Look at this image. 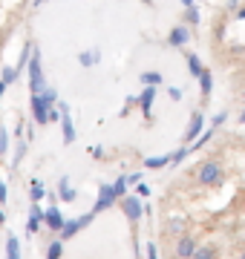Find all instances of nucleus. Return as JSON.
I'll list each match as a JSON object with an SVG mask.
<instances>
[{
  "instance_id": "cd10ccee",
  "label": "nucleus",
  "mask_w": 245,
  "mask_h": 259,
  "mask_svg": "<svg viewBox=\"0 0 245 259\" xmlns=\"http://www.w3.org/2000/svg\"><path fill=\"white\" fill-rule=\"evenodd\" d=\"M144 259H159V245H156L153 239L144 245Z\"/></svg>"
},
{
  "instance_id": "9d476101",
  "label": "nucleus",
  "mask_w": 245,
  "mask_h": 259,
  "mask_svg": "<svg viewBox=\"0 0 245 259\" xmlns=\"http://www.w3.org/2000/svg\"><path fill=\"white\" fill-rule=\"evenodd\" d=\"M64 219H66V216H64L61 210H58V204H49L47 210H44V225H47V228H49L52 233H58V231H61V225H64Z\"/></svg>"
},
{
  "instance_id": "39448f33",
  "label": "nucleus",
  "mask_w": 245,
  "mask_h": 259,
  "mask_svg": "<svg viewBox=\"0 0 245 259\" xmlns=\"http://www.w3.org/2000/svg\"><path fill=\"white\" fill-rule=\"evenodd\" d=\"M58 115H61V133H64V144H75V127H72V115H69V104L61 101V110H58Z\"/></svg>"
},
{
  "instance_id": "5701e85b",
  "label": "nucleus",
  "mask_w": 245,
  "mask_h": 259,
  "mask_svg": "<svg viewBox=\"0 0 245 259\" xmlns=\"http://www.w3.org/2000/svg\"><path fill=\"white\" fill-rule=\"evenodd\" d=\"M64 256V242L55 239V242H49V248H47V259H61Z\"/></svg>"
},
{
  "instance_id": "e433bc0d",
  "label": "nucleus",
  "mask_w": 245,
  "mask_h": 259,
  "mask_svg": "<svg viewBox=\"0 0 245 259\" xmlns=\"http://www.w3.org/2000/svg\"><path fill=\"white\" fill-rule=\"evenodd\" d=\"M0 225H6V210H0Z\"/></svg>"
},
{
  "instance_id": "2eb2a0df",
  "label": "nucleus",
  "mask_w": 245,
  "mask_h": 259,
  "mask_svg": "<svg viewBox=\"0 0 245 259\" xmlns=\"http://www.w3.org/2000/svg\"><path fill=\"white\" fill-rule=\"evenodd\" d=\"M196 78H199V87H202V98L208 101V98H211V93H214V78H211V69L205 66Z\"/></svg>"
},
{
  "instance_id": "20e7f679",
  "label": "nucleus",
  "mask_w": 245,
  "mask_h": 259,
  "mask_svg": "<svg viewBox=\"0 0 245 259\" xmlns=\"http://www.w3.org/2000/svg\"><path fill=\"white\" fill-rule=\"evenodd\" d=\"M118 202H121V210H124V216H127V219H130L133 225H136V222H139V219L144 216V210H142V204H144V202L139 199V196L127 193V196H121Z\"/></svg>"
},
{
  "instance_id": "72a5a7b5",
  "label": "nucleus",
  "mask_w": 245,
  "mask_h": 259,
  "mask_svg": "<svg viewBox=\"0 0 245 259\" xmlns=\"http://www.w3.org/2000/svg\"><path fill=\"white\" fill-rule=\"evenodd\" d=\"M6 202H9V185H6V182H0V207H3Z\"/></svg>"
},
{
  "instance_id": "b1692460",
  "label": "nucleus",
  "mask_w": 245,
  "mask_h": 259,
  "mask_svg": "<svg viewBox=\"0 0 245 259\" xmlns=\"http://www.w3.org/2000/svg\"><path fill=\"white\" fill-rule=\"evenodd\" d=\"M185 26H199V9L196 6L185 9Z\"/></svg>"
},
{
  "instance_id": "423d86ee",
  "label": "nucleus",
  "mask_w": 245,
  "mask_h": 259,
  "mask_svg": "<svg viewBox=\"0 0 245 259\" xmlns=\"http://www.w3.org/2000/svg\"><path fill=\"white\" fill-rule=\"evenodd\" d=\"M115 202H118V199H115L113 187L110 185H98V199H95V204H93V213L98 216V213H104L107 207H113Z\"/></svg>"
},
{
  "instance_id": "6e6552de",
  "label": "nucleus",
  "mask_w": 245,
  "mask_h": 259,
  "mask_svg": "<svg viewBox=\"0 0 245 259\" xmlns=\"http://www.w3.org/2000/svg\"><path fill=\"white\" fill-rule=\"evenodd\" d=\"M202 130H205V115H202V110H196L190 115V124H188V130H185V136H182V144H190L193 139H199Z\"/></svg>"
},
{
  "instance_id": "393cba45",
  "label": "nucleus",
  "mask_w": 245,
  "mask_h": 259,
  "mask_svg": "<svg viewBox=\"0 0 245 259\" xmlns=\"http://www.w3.org/2000/svg\"><path fill=\"white\" fill-rule=\"evenodd\" d=\"M110 187H113L115 199H121V196H127V182H124V176H118V179H115V182H113Z\"/></svg>"
},
{
  "instance_id": "f3484780",
  "label": "nucleus",
  "mask_w": 245,
  "mask_h": 259,
  "mask_svg": "<svg viewBox=\"0 0 245 259\" xmlns=\"http://www.w3.org/2000/svg\"><path fill=\"white\" fill-rule=\"evenodd\" d=\"M6 259H20V236H6Z\"/></svg>"
},
{
  "instance_id": "ea45409f",
  "label": "nucleus",
  "mask_w": 245,
  "mask_h": 259,
  "mask_svg": "<svg viewBox=\"0 0 245 259\" xmlns=\"http://www.w3.org/2000/svg\"><path fill=\"white\" fill-rule=\"evenodd\" d=\"M142 3H153V0H142Z\"/></svg>"
},
{
  "instance_id": "dca6fc26",
  "label": "nucleus",
  "mask_w": 245,
  "mask_h": 259,
  "mask_svg": "<svg viewBox=\"0 0 245 259\" xmlns=\"http://www.w3.org/2000/svg\"><path fill=\"white\" fill-rule=\"evenodd\" d=\"M44 196H47V187H44V182H40V179H32V182H29V199H32V204H38Z\"/></svg>"
},
{
  "instance_id": "f704fd0d",
  "label": "nucleus",
  "mask_w": 245,
  "mask_h": 259,
  "mask_svg": "<svg viewBox=\"0 0 245 259\" xmlns=\"http://www.w3.org/2000/svg\"><path fill=\"white\" fill-rule=\"evenodd\" d=\"M90 153H93L95 158H101V156H104V147H93V150H90Z\"/></svg>"
},
{
  "instance_id": "4c0bfd02",
  "label": "nucleus",
  "mask_w": 245,
  "mask_h": 259,
  "mask_svg": "<svg viewBox=\"0 0 245 259\" xmlns=\"http://www.w3.org/2000/svg\"><path fill=\"white\" fill-rule=\"evenodd\" d=\"M3 93H6V83L0 81V98H3Z\"/></svg>"
},
{
  "instance_id": "a878e982",
  "label": "nucleus",
  "mask_w": 245,
  "mask_h": 259,
  "mask_svg": "<svg viewBox=\"0 0 245 259\" xmlns=\"http://www.w3.org/2000/svg\"><path fill=\"white\" fill-rule=\"evenodd\" d=\"M15 144H18V150H15V158H12V170L20 164V158L26 156V141H15Z\"/></svg>"
},
{
  "instance_id": "f03ea898",
  "label": "nucleus",
  "mask_w": 245,
  "mask_h": 259,
  "mask_svg": "<svg viewBox=\"0 0 245 259\" xmlns=\"http://www.w3.org/2000/svg\"><path fill=\"white\" fill-rule=\"evenodd\" d=\"M26 69H29V93H32V95L40 93V90L47 87V78H44V64H40V49L32 47V55H29Z\"/></svg>"
},
{
  "instance_id": "ddd939ff",
  "label": "nucleus",
  "mask_w": 245,
  "mask_h": 259,
  "mask_svg": "<svg viewBox=\"0 0 245 259\" xmlns=\"http://www.w3.org/2000/svg\"><path fill=\"white\" fill-rule=\"evenodd\" d=\"M40 228H44V207H40V204H32V207H29V219H26V231L38 233Z\"/></svg>"
},
{
  "instance_id": "412c9836",
  "label": "nucleus",
  "mask_w": 245,
  "mask_h": 259,
  "mask_svg": "<svg viewBox=\"0 0 245 259\" xmlns=\"http://www.w3.org/2000/svg\"><path fill=\"white\" fill-rule=\"evenodd\" d=\"M139 78H142L144 87H159V83L165 81V78H161V72H156V69H147V72H142Z\"/></svg>"
},
{
  "instance_id": "58836bf2",
  "label": "nucleus",
  "mask_w": 245,
  "mask_h": 259,
  "mask_svg": "<svg viewBox=\"0 0 245 259\" xmlns=\"http://www.w3.org/2000/svg\"><path fill=\"white\" fill-rule=\"evenodd\" d=\"M32 3H35V6H40V3H47V0H32Z\"/></svg>"
},
{
  "instance_id": "6ab92c4d",
  "label": "nucleus",
  "mask_w": 245,
  "mask_h": 259,
  "mask_svg": "<svg viewBox=\"0 0 245 259\" xmlns=\"http://www.w3.org/2000/svg\"><path fill=\"white\" fill-rule=\"evenodd\" d=\"M165 164H170V153H165V156H150V158H144V167H147V170H161Z\"/></svg>"
},
{
  "instance_id": "0eeeda50",
  "label": "nucleus",
  "mask_w": 245,
  "mask_h": 259,
  "mask_svg": "<svg viewBox=\"0 0 245 259\" xmlns=\"http://www.w3.org/2000/svg\"><path fill=\"white\" fill-rule=\"evenodd\" d=\"M196 236H190V233H182L179 239H176V245H173V256L176 259H190V253L196 250Z\"/></svg>"
},
{
  "instance_id": "1a4fd4ad",
  "label": "nucleus",
  "mask_w": 245,
  "mask_h": 259,
  "mask_svg": "<svg viewBox=\"0 0 245 259\" xmlns=\"http://www.w3.org/2000/svg\"><path fill=\"white\" fill-rule=\"evenodd\" d=\"M153 101H156V87H144L142 95H136V104L142 107L144 121H150V118H153Z\"/></svg>"
},
{
  "instance_id": "9b49d317",
  "label": "nucleus",
  "mask_w": 245,
  "mask_h": 259,
  "mask_svg": "<svg viewBox=\"0 0 245 259\" xmlns=\"http://www.w3.org/2000/svg\"><path fill=\"white\" fill-rule=\"evenodd\" d=\"M190 40V29L185 26V23H176V26L170 29V35H168V47H185V44H188Z\"/></svg>"
},
{
  "instance_id": "f257e3e1",
  "label": "nucleus",
  "mask_w": 245,
  "mask_h": 259,
  "mask_svg": "<svg viewBox=\"0 0 245 259\" xmlns=\"http://www.w3.org/2000/svg\"><path fill=\"white\" fill-rule=\"evenodd\" d=\"M222 179H225V167H222V161H217V158L202 161V164L196 167V182H199L202 187L222 185Z\"/></svg>"
},
{
  "instance_id": "c9c22d12",
  "label": "nucleus",
  "mask_w": 245,
  "mask_h": 259,
  "mask_svg": "<svg viewBox=\"0 0 245 259\" xmlns=\"http://www.w3.org/2000/svg\"><path fill=\"white\" fill-rule=\"evenodd\" d=\"M193 3H196V0H182V6H185V9H190Z\"/></svg>"
},
{
  "instance_id": "4468645a",
  "label": "nucleus",
  "mask_w": 245,
  "mask_h": 259,
  "mask_svg": "<svg viewBox=\"0 0 245 259\" xmlns=\"http://www.w3.org/2000/svg\"><path fill=\"white\" fill-rule=\"evenodd\" d=\"M58 196H61V202H64V204H69V202H75V199H78L75 187L69 185V179H66V176H61V182H58Z\"/></svg>"
},
{
  "instance_id": "2f4dec72",
  "label": "nucleus",
  "mask_w": 245,
  "mask_h": 259,
  "mask_svg": "<svg viewBox=\"0 0 245 259\" xmlns=\"http://www.w3.org/2000/svg\"><path fill=\"white\" fill-rule=\"evenodd\" d=\"M168 95H170V101H182V87H168Z\"/></svg>"
},
{
  "instance_id": "c85d7f7f",
  "label": "nucleus",
  "mask_w": 245,
  "mask_h": 259,
  "mask_svg": "<svg viewBox=\"0 0 245 259\" xmlns=\"http://www.w3.org/2000/svg\"><path fill=\"white\" fill-rule=\"evenodd\" d=\"M0 81L6 83V87L18 81V75H15V66H6V69H3V78H0Z\"/></svg>"
},
{
  "instance_id": "a211bd4d",
  "label": "nucleus",
  "mask_w": 245,
  "mask_h": 259,
  "mask_svg": "<svg viewBox=\"0 0 245 259\" xmlns=\"http://www.w3.org/2000/svg\"><path fill=\"white\" fill-rule=\"evenodd\" d=\"M190 259H217V245H196Z\"/></svg>"
},
{
  "instance_id": "4be33fe9",
  "label": "nucleus",
  "mask_w": 245,
  "mask_h": 259,
  "mask_svg": "<svg viewBox=\"0 0 245 259\" xmlns=\"http://www.w3.org/2000/svg\"><path fill=\"white\" fill-rule=\"evenodd\" d=\"M188 69H190V75H193V78H196V75L202 72V69H205V64L199 61L196 52H188Z\"/></svg>"
},
{
  "instance_id": "473e14b6",
  "label": "nucleus",
  "mask_w": 245,
  "mask_h": 259,
  "mask_svg": "<svg viewBox=\"0 0 245 259\" xmlns=\"http://www.w3.org/2000/svg\"><path fill=\"white\" fill-rule=\"evenodd\" d=\"M124 182H127V187H136L139 182H142V173H127V176H124Z\"/></svg>"
},
{
  "instance_id": "7ed1b4c3",
  "label": "nucleus",
  "mask_w": 245,
  "mask_h": 259,
  "mask_svg": "<svg viewBox=\"0 0 245 259\" xmlns=\"http://www.w3.org/2000/svg\"><path fill=\"white\" fill-rule=\"evenodd\" d=\"M95 219V213H84V216H78V219H64V225H61V231H58V239L61 242H69L72 236H78V233L84 231L87 225Z\"/></svg>"
},
{
  "instance_id": "bb28decb",
  "label": "nucleus",
  "mask_w": 245,
  "mask_h": 259,
  "mask_svg": "<svg viewBox=\"0 0 245 259\" xmlns=\"http://www.w3.org/2000/svg\"><path fill=\"white\" fill-rule=\"evenodd\" d=\"M6 150H9V130L0 124V156H6Z\"/></svg>"
},
{
  "instance_id": "f8f14e48",
  "label": "nucleus",
  "mask_w": 245,
  "mask_h": 259,
  "mask_svg": "<svg viewBox=\"0 0 245 259\" xmlns=\"http://www.w3.org/2000/svg\"><path fill=\"white\" fill-rule=\"evenodd\" d=\"M29 107H32V118H35V124H38V127H47V124H49V121H47L49 107H47L44 101H40V95H32Z\"/></svg>"
},
{
  "instance_id": "c756f323",
  "label": "nucleus",
  "mask_w": 245,
  "mask_h": 259,
  "mask_svg": "<svg viewBox=\"0 0 245 259\" xmlns=\"http://www.w3.org/2000/svg\"><path fill=\"white\" fill-rule=\"evenodd\" d=\"M225 121H228V112L222 110V112H217V115L211 118V127H214V130H219V127H222V124H225Z\"/></svg>"
},
{
  "instance_id": "7c9ffc66",
  "label": "nucleus",
  "mask_w": 245,
  "mask_h": 259,
  "mask_svg": "<svg viewBox=\"0 0 245 259\" xmlns=\"http://www.w3.org/2000/svg\"><path fill=\"white\" fill-rule=\"evenodd\" d=\"M153 190H150V185H144V182H139V185H136V193L133 196H139V199H144V196H150Z\"/></svg>"
},
{
  "instance_id": "aec40b11",
  "label": "nucleus",
  "mask_w": 245,
  "mask_h": 259,
  "mask_svg": "<svg viewBox=\"0 0 245 259\" xmlns=\"http://www.w3.org/2000/svg\"><path fill=\"white\" fill-rule=\"evenodd\" d=\"M98 61H101V52H98V49H90V52H81V55H78V64L81 66H95Z\"/></svg>"
}]
</instances>
